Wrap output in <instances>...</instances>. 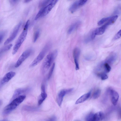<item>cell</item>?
<instances>
[{"label": "cell", "mask_w": 121, "mask_h": 121, "mask_svg": "<svg viewBox=\"0 0 121 121\" xmlns=\"http://www.w3.org/2000/svg\"><path fill=\"white\" fill-rule=\"evenodd\" d=\"M57 55V51L55 50L51 52L47 55L42 65L41 71L43 74H44L48 70Z\"/></svg>", "instance_id": "cell-1"}, {"label": "cell", "mask_w": 121, "mask_h": 121, "mask_svg": "<svg viewBox=\"0 0 121 121\" xmlns=\"http://www.w3.org/2000/svg\"><path fill=\"white\" fill-rule=\"evenodd\" d=\"M30 21L28 20L26 22L22 33L19 36L13 49L12 54H15L25 40L27 33L28 28L30 24Z\"/></svg>", "instance_id": "cell-2"}, {"label": "cell", "mask_w": 121, "mask_h": 121, "mask_svg": "<svg viewBox=\"0 0 121 121\" xmlns=\"http://www.w3.org/2000/svg\"><path fill=\"white\" fill-rule=\"evenodd\" d=\"M26 98L25 95H22L15 98L4 108L3 111V114L7 115L9 113L22 103Z\"/></svg>", "instance_id": "cell-3"}, {"label": "cell", "mask_w": 121, "mask_h": 121, "mask_svg": "<svg viewBox=\"0 0 121 121\" xmlns=\"http://www.w3.org/2000/svg\"><path fill=\"white\" fill-rule=\"evenodd\" d=\"M51 44L47 43L30 65V67H33L37 65L43 59L46 54L50 49Z\"/></svg>", "instance_id": "cell-4"}, {"label": "cell", "mask_w": 121, "mask_h": 121, "mask_svg": "<svg viewBox=\"0 0 121 121\" xmlns=\"http://www.w3.org/2000/svg\"><path fill=\"white\" fill-rule=\"evenodd\" d=\"M32 52V50L31 49H27L24 51L16 63L15 65V67L17 68L19 67L22 62L30 56Z\"/></svg>", "instance_id": "cell-5"}, {"label": "cell", "mask_w": 121, "mask_h": 121, "mask_svg": "<svg viewBox=\"0 0 121 121\" xmlns=\"http://www.w3.org/2000/svg\"><path fill=\"white\" fill-rule=\"evenodd\" d=\"M22 24V22H21L15 26L9 37L5 41L4 45L7 44L14 39L17 35Z\"/></svg>", "instance_id": "cell-6"}, {"label": "cell", "mask_w": 121, "mask_h": 121, "mask_svg": "<svg viewBox=\"0 0 121 121\" xmlns=\"http://www.w3.org/2000/svg\"><path fill=\"white\" fill-rule=\"evenodd\" d=\"M58 1V0H52L50 3L47 5L41 8L42 12V17L47 14L55 5Z\"/></svg>", "instance_id": "cell-7"}, {"label": "cell", "mask_w": 121, "mask_h": 121, "mask_svg": "<svg viewBox=\"0 0 121 121\" xmlns=\"http://www.w3.org/2000/svg\"><path fill=\"white\" fill-rule=\"evenodd\" d=\"M87 1L86 0H80L75 2L70 7L69 11L71 13H73L78 8L84 5Z\"/></svg>", "instance_id": "cell-8"}, {"label": "cell", "mask_w": 121, "mask_h": 121, "mask_svg": "<svg viewBox=\"0 0 121 121\" xmlns=\"http://www.w3.org/2000/svg\"><path fill=\"white\" fill-rule=\"evenodd\" d=\"M73 88L63 89L61 90L58 93L57 98V101L58 105L60 106L62 104L63 98L65 95L71 92Z\"/></svg>", "instance_id": "cell-9"}, {"label": "cell", "mask_w": 121, "mask_h": 121, "mask_svg": "<svg viewBox=\"0 0 121 121\" xmlns=\"http://www.w3.org/2000/svg\"><path fill=\"white\" fill-rule=\"evenodd\" d=\"M16 73L11 71L6 73L2 78L0 82V87L8 82L16 75Z\"/></svg>", "instance_id": "cell-10"}, {"label": "cell", "mask_w": 121, "mask_h": 121, "mask_svg": "<svg viewBox=\"0 0 121 121\" xmlns=\"http://www.w3.org/2000/svg\"><path fill=\"white\" fill-rule=\"evenodd\" d=\"M80 52V50L78 48H75L73 52V56L75 65V69L76 70H78L79 69L78 59Z\"/></svg>", "instance_id": "cell-11"}, {"label": "cell", "mask_w": 121, "mask_h": 121, "mask_svg": "<svg viewBox=\"0 0 121 121\" xmlns=\"http://www.w3.org/2000/svg\"><path fill=\"white\" fill-rule=\"evenodd\" d=\"M110 92L111 102L115 106L117 104L118 101L119 94L117 91L112 89L110 90Z\"/></svg>", "instance_id": "cell-12"}, {"label": "cell", "mask_w": 121, "mask_h": 121, "mask_svg": "<svg viewBox=\"0 0 121 121\" xmlns=\"http://www.w3.org/2000/svg\"><path fill=\"white\" fill-rule=\"evenodd\" d=\"M41 93L38 100V104L41 105L47 97V95L45 91V86L42 84L41 87Z\"/></svg>", "instance_id": "cell-13"}, {"label": "cell", "mask_w": 121, "mask_h": 121, "mask_svg": "<svg viewBox=\"0 0 121 121\" xmlns=\"http://www.w3.org/2000/svg\"><path fill=\"white\" fill-rule=\"evenodd\" d=\"M30 90L28 88H19L15 90L13 95V98L14 99L17 97L22 93L26 92Z\"/></svg>", "instance_id": "cell-14"}, {"label": "cell", "mask_w": 121, "mask_h": 121, "mask_svg": "<svg viewBox=\"0 0 121 121\" xmlns=\"http://www.w3.org/2000/svg\"><path fill=\"white\" fill-rule=\"evenodd\" d=\"M91 94V91H90L87 93L83 95L77 99L75 102V104H79L86 101L89 98Z\"/></svg>", "instance_id": "cell-15"}, {"label": "cell", "mask_w": 121, "mask_h": 121, "mask_svg": "<svg viewBox=\"0 0 121 121\" xmlns=\"http://www.w3.org/2000/svg\"><path fill=\"white\" fill-rule=\"evenodd\" d=\"M107 27V26L104 25L94 30L95 33L96 35H100L103 34L105 32Z\"/></svg>", "instance_id": "cell-16"}, {"label": "cell", "mask_w": 121, "mask_h": 121, "mask_svg": "<svg viewBox=\"0 0 121 121\" xmlns=\"http://www.w3.org/2000/svg\"><path fill=\"white\" fill-rule=\"evenodd\" d=\"M81 24V22L78 21L72 24L69 29L68 33L70 34L77 29L80 26Z\"/></svg>", "instance_id": "cell-17"}, {"label": "cell", "mask_w": 121, "mask_h": 121, "mask_svg": "<svg viewBox=\"0 0 121 121\" xmlns=\"http://www.w3.org/2000/svg\"><path fill=\"white\" fill-rule=\"evenodd\" d=\"M104 117V113L101 112H98L94 114V118L95 121H101Z\"/></svg>", "instance_id": "cell-18"}, {"label": "cell", "mask_w": 121, "mask_h": 121, "mask_svg": "<svg viewBox=\"0 0 121 121\" xmlns=\"http://www.w3.org/2000/svg\"><path fill=\"white\" fill-rule=\"evenodd\" d=\"M118 17L117 15L111 17L109 20L104 24L107 26L113 24L117 19Z\"/></svg>", "instance_id": "cell-19"}, {"label": "cell", "mask_w": 121, "mask_h": 121, "mask_svg": "<svg viewBox=\"0 0 121 121\" xmlns=\"http://www.w3.org/2000/svg\"><path fill=\"white\" fill-rule=\"evenodd\" d=\"M12 44H10L2 47L0 49V54H1L9 50L12 46Z\"/></svg>", "instance_id": "cell-20"}, {"label": "cell", "mask_w": 121, "mask_h": 121, "mask_svg": "<svg viewBox=\"0 0 121 121\" xmlns=\"http://www.w3.org/2000/svg\"><path fill=\"white\" fill-rule=\"evenodd\" d=\"M52 0H43L41 1L39 3V7L41 8L45 7L51 2Z\"/></svg>", "instance_id": "cell-21"}, {"label": "cell", "mask_w": 121, "mask_h": 121, "mask_svg": "<svg viewBox=\"0 0 121 121\" xmlns=\"http://www.w3.org/2000/svg\"><path fill=\"white\" fill-rule=\"evenodd\" d=\"M101 92V90L99 89H97L94 92L92 95V97L94 99L98 98L100 96Z\"/></svg>", "instance_id": "cell-22"}, {"label": "cell", "mask_w": 121, "mask_h": 121, "mask_svg": "<svg viewBox=\"0 0 121 121\" xmlns=\"http://www.w3.org/2000/svg\"><path fill=\"white\" fill-rule=\"evenodd\" d=\"M111 17H110L102 18L98 22V25L99 26L101 25L106 22H107L109 19Z\"/></svg>", "instance_id": "cell-23"}, {"label": "cell", "mask_w": 121, "mask_h": 121, "mask_svg": "<svg viewBox=\"0 0 121 121\" xmlns=\"http://www.w3.org/2000/svg\"><path fill=\"white\" fill-rule=\"evenodd\" d=\"M40 34V31L39 30H37L35 32L33 37V41L34 42H35L39 37Z\"/></svg>", "instance_id": "cell-24"}, {"label": "cell", "mask_w": 121, "mask_h": 121, "mask_svg": "<svg viewBox=\"0 0 121 121\" xmlns=\"http://www.w3.org/2000/svg\"><path fill=\"white\" fill-rule=\"evenodd\" d=\"M7 33L5 31H2L0 33V43L1 44L2 42L3 39Z\"/></svg>", "instance_id": "cell-25"}, {"label": "cell", "mask_w": 121, "mask_h": 121, "mask_svg": "<svg viewBox=\"0 0 121 121\" xmlns=\"http://www.w3.org/2000/svg\"><path fill=\"white\" fill-rule=\"evenodd\" d=\"M55 63H54L53 64L49 73L48 76V79L50 78L55 68Z\"/></svg>", "instance_id": "cell-26"}, {"label": "cell", "mask_w": 121, "mask_h": 121, "mask_svg": "<svg viewBox=\"0 0 121 121\" xmlns=\"http://www.w3.org/2000/svg\"><path fill=\"white\" fill-rule=\"evenodd\" d=\"M94 114L92 113L89 114L86 117V121H95L94 118Z\"/></svg>", "instance_id": "cell-27"}, {"label": "cell", "mask_w": 121, "mask_h": 121, "mask_svg": "<svg viewBox=\"0 0 121 121\" xmlns=\"http://www.w3.org/2000/svg\"><path fill=\"white\" fill-rule=\"evenodd\" d=\"M121 37V29L118 31L114 36L113 39L116 40L118 39Z\"/></svg>", "instance_id": "cell-28"}, {"label": "cell", "mask_w": 121, "mask_h": 121, "mask_svg": "<svg viewBox=\"0 0 121 121\" xmlns=\"http://www.w3.org/2000/svg\"><path fill=\"white\" fill-rule=\"evenodd\" d=\"M106 71L107 73L110 72L111 69V68L109 65L107 63H105L104 65Z\"/></svg>", "instance_id": "cell-29"}, {"label": "cell", "mask_w": 121, "mask_h": 121, "mask_svg": "<svg viewBox=\"0 0 121 121\" xmlns=\"http://www.w3.org/2000/svg\"><path fill=\"white\" fill-rule=\"evenodd\" d=\"M101 78L102 80H104L107 79L108 78V76L105 73H102L98 74Z\"/></svg>", "instance_id": "cell-30"}, {"label": "cell", "mask_w": 121, "mask_h": 121, "mask_svg": "<svg viewBox=\"0 0 121 121\" xmlns=\"http://www.w3.org/2000/svg\"><path fill=\"white\" fill-rule=\"evenodd\" d=\"M56 117L55 116H53L48 119L46 121H56Z\"/></svg>", "instance_id": "cell-31"}, {"label": "cell", "mask_w": 121, "mask_h": 121, "mask_svg": "<svg viewBox=\"0 0 121 121\" xmlns=\"http://www.w3.org/2000/svg\"><path fill=\"white\" fill-rule=\"evenodd\" d=\"M10 2L11 4H12L13 5L17 3L18 1V0H10Z\"/></svg>", "instance_id": "cell-32"}, {"label": "cell", "mask_w": 121, "mask_h": 121, "mask_svg": "<svg viewBox=\"0 0 121 121\" xmlns=\"http://www.w3.org/2000/svg\"><path fill=\"white\" fill-rule=\"evenodd\" d=\"M31 1V0H24V2L25 3H28V2H29L30 1Z\"/></svg>", "instance_id": "cell-33"}, {"label": "cell", "mask_w": 121, "mask_h": 121, "mask_svg": "<svg viewBox=\"0 0 121 121\" xmlns=\"http://www.w3.org/2000/svg\"></svg>", "instance_id": "cell-34"}]
</instances>
